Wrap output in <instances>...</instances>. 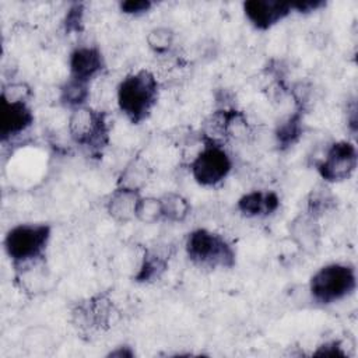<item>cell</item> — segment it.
<instances>
[{
    "instance_id": "obj_1",
    "label": "cell",
    "mask_w": 358,
    "mask_h": 358,
    "mask_svg": "<svg viewBox=\"0 0 358 358\" xmlns=\"http://www.w3.org/2000/svg\"><path fill=\"white\" fill-rule=\"evenodd\" d=\"M158 80L145 69L127 74L116 90L117 106L133 124H140L148 119L158 102Z\"/></svg>"
},
{
    "instance_id": "obj_2",
    "label": "cell",
    "mask_w": 358,
    "mask_h": 358,
    "mask_svg": "<svg viewBox=\"0 0 358 358\" xmlns=\"http://www.w3.org/2000/svg\"><path fill=\"white\" fill-rule=\"evenodd\" d=\"M52 236V227L45 222L14 225L4 236V252L15 270L27 268L39 262Z\"/></svg>"
},
{
    "instance_id": "obj_3",
    "label": "cell",
    "mask_w": 358,
    "mask_h": 358,
    "mask_svg": "<svg viewBox=\"0 0 358 358\" xmlns=\"http://www.w3.org/2000/svg\"><path fill=\"white\" fill-rule=\"evenodd\" d=\"M189 260L203 268H232L236 263V252L220 234L206 228L192 231L185 243Z\"/></svg>"
},
{
    "instance_id": "obj_4",
    "label": "cell",
    "mask_w": 358,
    "mask_h": 358,
    "mask_svg": "<svg viewBox=\"0 0 358 358\" xmlns=\"http://www.w3.org/2000/svg\"><path fill=\"white\" fill-rule=\"evenodd\" d=\"M357 288L355 268L345 263H330L320 267L309 281L312 299L330 305L351 295Z\"/></svg>"
},
{
    "instance_id": "obj_5",
    "label": "cell",
    "mask_w": 358,
    "mask_h": 358,
    "mask_svg": "<svg viewBox=\"0 0 358 358\" xmlns=\"http://www.w3.org/2000/svg\"><path fill=\"white\" fill-rule=\"evenodd\" d=\"M69 133L73 141L91 155H101L109 143L106 113L87 105L74 109L69 119Z\"/></svg>"
},
{
    "instance_id": "obj_6",
    "label": "cell",
    "mask_w": 358,
    "mask_h": 358,
    "mask_svg": "<svg viewBox=\"0 0 358 358\" xmlns=\"http://www.w3.org/2000/svg\"><path fill=\"white\" fill-rule=\"evenodd\" d=\"M203 148L190 164L193 179L204 187L220 185L232 169V159L222 144L201 137Z\"/></svg>"
},
{
    "instance_id": "obj_7",
    "label": "cell",
    "mask_w": 358,
    "mask_h": 358,
    "mask_svg": "<svg viewBox=\"0 0 358 358\" xmlns=\"http://www.w3.org/2000/svg\"><path fill=\"white\" fill-rule=\"evenodd\" d=\"M358 165V152L354 143L340 140L333 143L324 158L316 162L319 176L327 183H338L352 176Z\"/></svg>"
},
{
    "instance_id": "obj_8",
    "label": "cell",
    "mask_w": 358,
    "mask_h": 358,
    "mask_svg": "<svg viewBox=\"0 0 358 358\" xmlns=\"http://www.w3.org/2000/svg\"><path fill=\"white\" fill-rule=\"evenodd\" d=\"M117 313L113 301L106 294H98L77 302L71 310L74 324L81 330H105Z\"/></svg>"
},
{
    "instance_id": "obj_9",
    "label": "cell",
    "mask_w": 358,
    "mask_h": 358,
    "mask_svg": "<svg viewBox=\"0 0 358 358\" xmlns=\"http://www.w3.org/2000/svg\"><path fill=\"white\" fill-rule=\"evenodd\" d=\"M34 123V112L25 99H7L0 102V137L6 143L24 131Z\"/></svg>"
},
{
    "instance_id": "obj_10",
    "label": "cell",
    "mask_w": 358,
    "mask_h": 358,
    "mask_svg": "<svg viewBox=\"0 0 358 358\" xmlns=\"http://www.w3.org/2000/svg\"><path fill=\"white\" fill-rule=\"evenodd\" d=\"M242 8L249 22L260 31L270 29L292 11L291 3L277 0H248L243 1Z\"/></svg>"
},
{
    "instance_id": "obj_11",
    "label": "cell",
    "mask_w": 358,
    "mask_h": 358,
    "mask_svg": "<svg viewBox=\"0 0 358 358\" xmlns=\"http://www.w3.org/2000/svg\"><path fill=\"white\" fill-rule=\"evenodd\" d=\"M105 59L96 46H78L70 53V78L90 84L105 69Z\"/></svg>"
},
{
    "instance_id": "obj_12",
    "label": "cell",
    "mask_w": 358,
    "mask_h": 358,
    "mask_svg": "<svg viewBox=\"0 0 358 358\" xmlns=\"http://www.w3.org/2000/svg\"><path fill=\"white\" fill-rule=\"evenodd\" d=\"M280 207V197L271 190L245 193L236 203L238 211L246 218H260L274 214Z\"/></svg>"
},
{
    "instance_id": "obj_13",
    "label": "cell",
    "mask_w": 358,
    "mask_h": 358,
    "mask_svg": "<svg viewBox=\"0 0 358 358\" xmlns=\"http://www.w3.org/2000/svg\"><path fill=\"white\" fill-rule=\"evenodd\" d=\"M140 197L141 194L138 190L117 186L106 201V211L109 217L119 224L136 220V207Z\"/></svg>"
},
{
    "instance_id": "obj_14",
    "label": "cell",
    "mask_w": 358,
    "mask_h": 358,
    "mask_svg": "<svg viewBox=\"0 0 358 358\" xmlns=\"http://www.w3.org/2000/svg\"><path fill=\"white\" fill-rule=\"evenodd\" d=\"M289 234L296 243L305 252H315L320 242V227L317 220L303 213L289 222Z\"/></svg>"
},
{
    "instance_id": "obj_15",
    "label": "cell",
    "mask_w": 358,
    "mask_h": 358,
    "mask_svg": "<svg viewBox=\"0 0 358 358\" xmlns=\"http://www.w3.org/2000/svg\"><path fill=\"white\" fill-rule=\"evenodd\" d=\"M168 256L169 255H165L157 249H145L138 271L134 275V281L148 284L159 280L168 270Z\"/></svg>"
},
{
    "instance_id": "obj_16",
    "label": "cell",
    "mask_w": 358,
    "mask_h": 358,
    "mask_svg": "<svg viewBox=\"0 0 358 358\" xmlns=\"http://www.w3.org/2000/svg\"><path fill=\"white\" fill-rule=\"evenodd\" d=\"M303 131V115L302 110H296L289 115L275 129V143L280 150H288L296 144Z\"/></svg>"
},
{
    "instance_id": "obj_17",
    "label": "cell",
    "mask_w": 358,
    "mask_h": 358,
    "mask_svg": "<svg viewBox=\"0 0 358 358\" xmlns=\"http://www.w3.org/2000/svg\"><path fill=\"white\" fill-rule=\"evenodd\" d=\"M148 176H150V166L147 161L143 159L141 157H136L122 171L117 180V186L140 192V189L145 185Z\"/></svg>"
},
{
    "instance_id": "obj_18",
    "label": "cell",
    "mask_w": 358,
    "mask_h": 358,
    "mask_svg": "<svg viewBox=\"0 0 358 358\" xmlns=\"http://www.w3.org/2000/svg\"><path fill=\"white\" fill-rule=\"evenodd\" d=\"M162 220H168L171 222H182L190 214V204L186 197L179 193L168 192L159 197Z\"/></svg>"
},
{
    "instance_id": "obj_19",
    "label": "cell",
    "mask_w": 358,
    "mask_h": 358,
    "mask_svg": "<svg viewBox=\"0 0 358 358\" xmlns=\"http://www.w3.org/2000/svg\"><path fill=\"white\" fill-rule=\"evenodd\" d=\"M336 207V197L331 190L326 185H317L312 189L308 203H306V214L319 220V217L324 215L327 211Z\"/></svg>"
},
{
    "instance_id": "obj_20",
    "label": "cell",
    "mask_w": 358,
    "mask_h": 358,
    "mask_svg": "<svg viewBox=\"0 0 358 358\" xmlns=\"http://www.w3.org/2000/svg\"><path fill=\"white\" fill-rule=\"evenodd\" d=\"M90 98V88L88 84H84L81 81L73 80L69 77V80L60 87V103L70 108L77 109L87 105V101Z\"/></svg>"
},
{
    "instance_id": "obj_21",
    "label": "cell",
    "mask_w": 358,
    "mask_h": 358,
    "mask_svg": "<svg viewBox=\"0 0 358 358\" xmlns=\"http://www.w3.org/2000/svg\"><path fill=\"white\" fill-rule=\"evenodd\" d=\"M136 220L143 224H154L162 220V210L159 197H140L136 207Z\"/></svg>"
},
{
    "instance_id": "obj_22",
    "label": "cell",
    "mask_w": 358,
    "mask_h": 358,
    "mask_svg": "<svg viewBox=\"0 0 358 358\" xmlns=\"http://www.w3.org/2000/svg\"><path fill=\"white\" fill-rule=\"evenodd\" d=\"M173 39H175V34L168 27H157L147 34V43L150 49L154 50L155 53L168 52L173 45Z\"/></svg>"
},
{
    "instance_id": "obj_23",
    "label": "cell",
    "mask_w": 358,
    "mask_h": 358,
    "mask_svg": "<svg viewBox=\"0 0 358 358\" xmlns=\"http://www.w3.org/2000/svg\"><path fill=\"white\" fill-rule=\"evenodd\" d=\"M84 4L83 3H73L64 18H63V28L66 34H78L84 29Z\"/></svg>"
},
{
    "instance_id": "obj_24",
    "label": "cell",
    "mask_w": 358,
    "mask_h": 358,
    "mask_svg": "<svg viewBox=\"0 0 358 358\" xmlns=\"http://www.w3.org/2000/svg\"><path fill=\"white\" fill-rule=\"evenodd\" d=\"M152 6L150 0H126L119 3V10L127 15H141L148 13Z\"/></svg>"
},
{
    "instance_id": "obj_25",
    "label": "cell",
    "mask_w": 358,
    "mask_h": 358,
    "mask_svg": "<svg viewBox=\"0 0 358 358\" xmlns=\"http://www.w3.org/2000/svg\"><path fill=\"white\" fill-rule=\"evenodd\" d=\"M313 355H316V357H345V352L343 351L340 341L331 340V341H327V343L319 345V348L313 352Z\"/></svg>"
},
{
    "instance_id": "obj_26",
    "label": "cell",
    "mask_w": 358,
    "mask_h": 358,
    "mask_svg": "<svg viewBox=\"0 0 358 358\" xmlns=\"http://www.w3.org/2000/svg\"><path fill=\"white\" fill-rule=\"evenodd\" d=\"M326 3L322 0H303V1H292L291 8L301 14H309L317 11L319 8L324 7Z\"/></svg>"
},
{
    "instance_id": "obj_27",
    "label": "cell",
    "mask_w": 358,
    "mask_h": 358,
    "mask_svg": "<svg viewBox=\"0 0 358 358\" xmlns=\"http://www.w3.org/2000/svg\"><path fill=\"white\" fill-rule=\"evenodd\" d=\"M347 110H348L347 115H350L348 119H347L348 127L352 133H355L357 131V103H355V101L351 102V106H348Z\"/></svg>"
},
{
    "instance_id": "obj_28",
    "label": "cell",
    "mask_w": 358,
    "mask_h": 358,
    "mask_svg": "<svg viewBox=\"0 0 358 358\" xmlns=\"http://www.w3.org/2000/svg\"><path fill=\"white\" fill-rule=\"evenodd\" d=\"M123 345H120V347H117V350H115V351H112L109 355L110 357H133V351L130 350V347H127V345H124V348H122Z\"/></svg>"
}]
</instances>
